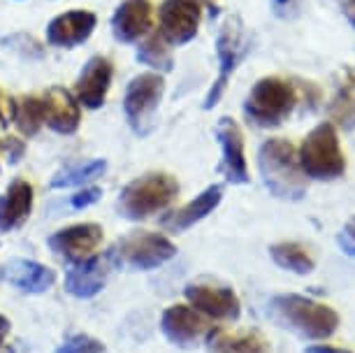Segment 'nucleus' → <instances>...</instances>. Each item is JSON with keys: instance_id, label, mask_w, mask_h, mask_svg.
I'll use <instances>...</instances> for the list:
<instances>
[{"instance_id": "nucleus-28", "label": "nucleus", "mask_w": 355, "mask_h": 353, "mask_svg": "<svg viewBox=\"0 0 355 353\" xmlns=\"http://www.w3.org/2000/svg\"><path fill=\"white\" fill-rule=\"evenodd\" d=\"M56 353H107V349L100 339L84 335V332H77V335H70L65 339V342L58 346Z\"/></svg>"}, {"instance_id": "nucleus-1", "label": "nucleus", "mask_w": 355, "mask_h": 353, "mask_svg": "<svg viewBox=\"0 0 355 353\" xmlns=\"http://www.w3.org/2000/svg\"><path fill=\"white\" fill-rule=\"evenodd\" d=\"M270 316L304 339H327L339 328V314L332 307L297 293L272 298Z\"/></svg>"}, {"instance_id": "nucleus-24", "label": "nucleus", "mask_w": 355, "mask_h": 353, "mask_svg": "<svg viewBox=\"0 0 355 353\" xmlns=\"http://www.w3.org/2000/svg\"><path fill=\"white\" fill-rule=\"evenodd\" d=\"M270 256L272 261L295 275H311L316 263H313L311 254L306 251V246L297 242H279L270 246Z\"/></svg>"}, {"instance_id": "nucleus-23", "label": "nucleus", "mask_w": 355, "mask_h": 353, "mask_svg": "<svg viewBox=\"0 0 355 353\" xmlns=\"http://www.w3.org/2000/svg\"><path fill=\"white\" fill-rule=\"evenodd\" d=\"M327 112L334 126L344 130H355V65H346L339 72Z\"/></svg>"}, {"instance_id": "nucleus-20", "label": "nucleus", "mask_w": 355, "mask_h": 353, "mask_svg": "<svg viewBox=\"0 0 355 353\" xmlns=\"http://www.w3.org/2000/svg\"><path fill=\"white\" fill-rule=\"evenodd\" d=\"M35 191L26 179H15L0 198V235L15 232L28 221Z\"/></svg>"}, {"instance_id": "nucleus-11", "label": "nucleus", "mask_w": 355, "mask_h": 353, "mask_svg": "<svg viewBox=\"0 0 355 353\" xmlns=\"http://www.w3.org/2000/svg\"><path fill=\"white\" fill-rule=\"evenodd\" d=\"M186 300L196 311H200L207 318H216V321H237L242 314V304L239 298L234 295L232 289L214 284H189L186 286Z\"/></svg>"}, {"instance_id": "nucleus-17", "label": "nucleus", "mask_w": 355, "mask_h": 353, "mask_svg": "<svg viewBox=\"0 0 355 353\" xmlns=\"http://www.w3.org/2000/svg\"><path fill=\"white\" fill-rule=\"evenodd\" d=\"M153 8L149 0H123L112 17V33L119 42H139L151 31Z\"/></svg>"}, {"instance_id": "nucleus-14", "label": "nucleus", "mask_w": 355, "mask_h": 353, "mask_svg": "<svg viewBox=\"0 0 355 353\" xmlns=\"http://www.w3.org/2000/svg\"><path fill=\"white\" fill-rule=\"evenodd\" d=\"M112 77H114V65L110 58L93 56L77 77V84H75L77 103L86 110L103 107L107 93H110V86H112Z\"/></svg>"}, {"instance_id": "nucleus-38", "label": "nucleus", "mask_w": 355, "mask_h": 353, "mask_svg": "<svg viewBox=\"0 0 355 353\" xmlns=\"http://www.w3.org/2000/svg\"><path fill=\"white\" fill-rule=\"evenodd\" d=\"M8 353H15V351H12V349H10V351H8Z\"/></svg>"}, {"instance_id": "nucleus-35", "label": "nucleus", "mask_w": 355, "mask_h": 353, "mask_svg": "<svg viewBox=\"0 0 355 353\" xmlns=\"http://www.w3.org/2000/svg\"><path fill=\"white\" fill-rule=\"evenodd\" d=\"M8 126V114H5V100H3V93H0V128Z\"/></svg>"}, {"instance_id": "nucleus-27", "label": "nucleus", "mask_w": 355, "mask_h": 353, "mask_svg": "<svg viewBox=\"0 0 355 353\" xmlns=\"http://www.w3.org/2000/svg\"><path fill=\"white\" fill-rule=\"evenodd\" d=\"M137 61L149 65V68L158 72H170L172 70V51L167 42L160 35L146 37L137 49Z\"/></svg>"}, {"instance_id": "nucleus-36", "label": "nucleus", "mask_w": 355, "mask_h": 353, "mask_svg": "<svg viewBox=\"0 0 355 353\" xmlns=\"http://www.w3.org/2000/svg\"><path fill=\"white\" fill-rule=\"evenodd\" d=\"M344 232H346L348 237H353V239H355V218H351V221H348V225H346V230H344Z\"/></svg>"}, {"instance_id": "nucleus-16", "label": "nucleus", "mask_w": 355, "mask_h": 353, "mask_svg": "<svg viewBox=\"0 0 355 353\" xmlns=\"http://www.w3.org/2000/svg\"><path fill=\"white\" fill-rule=\"evenodd\" d=\"M112 254L98 256L93 254L91 258H86L82 263H75L72 268L65 272V291L75 298L89 300L96 298L100 291L105 289L107 277H110V263Z\"/></svg>"}, {"instance_id": "nucleus-34", "label": "nucleus", "mask_w": 355, "mask_h": 353, "mask_svg": "<svg viewBox=\"0 0 355 353\" xmlns=\"http://www.w3.org/2000/svg\"><path fill=\"white\" fill-rule=\"evenodd\" d=\"M8 332H10V321L0 314V349H3V342H5V337H8Z\"/></svg>"}, {"instance_id": "nucleus-3", "label": "nucleus", "mask_w": 355, "mask_h": 353, "mask_svg": "<svg viewBox=\"0 0 355 353\" xmlns=\"http://www.w3.org/2000/svg\"><path fill=\"white\" fill-rule=\"evenodd\" d=\"M179 196L177 179L167 172H146L132 179L119 196V214L130 221H142L167 209Z\"/></svg>"}, {"instance_id": "nucleus-15", "label": "nucleus", "mask_w": 355, "mask_h": 353, "mask_svg": "<svg viewBox=\"0 0 355 353\" xmlns=\"http://www.w3.org/2000/svg\"><path fill=\"white\" fill-rule=\"evenodd\" d=\"M98 19L89 10H70L58 15L46 26V42L58 49H75L84 44L96 31Z\"/></svg>"}, {"instance_id": "nucleus-8", "label": "nucleus", "mask_w": 355, "mask_h": 353, "mask_svg": "<svg viewBox=\"0 0 355 353\" xmlns=\"http://www.w3.org/2000/svg\"><path fill=\"white\" fill-rule=\"evenodd\" d=\"M244 51H246V46H244V35H242V24H239V19H227L218 33V40H216V56H218V65H220L218 79L214 82L209 93H207L205 110H211L220 100L234 68H237V63L242 61Z\"/></svg>"}, {"instance_id": "nucleus-13", "label": "nucleus", "mask_w": 355, "mask_h": 353, "mask_svg": "<svg viewBox=\"0 0 355 353\" xmlns=\"http://www.w3.org/2000/svg\"><path fill=\"white\" fill-rule=\"evenodd\" d=\"M216 137L223 151L220 161V172L230 184H246L249 182V165H246V151H244V135L242 128L234 119H220L216 123Z\"/></svg>"}, {"instance_id": "nucleus-37", "label": "nucleus", "mask_w": 355, "mask_h": 353, "mask_svg": "<svg viewBox=\"0 0 355 353\" xmlns=\"http://www.w3.org/2000/svg\"><path fill=\"white\" fill-rule=\"evenodd\" d=\"M279 5H286V3H291V0H277Z\"/></svg>"}, {"instance_id": "nucleus-18", "label": "nucleus", "mask_w": 355, "mask_h": 353, "mask_svg": "<svg viewBox=\"0 0 355 353\" xmlns=\"http://www.w3.org/2000/svg\"><path fill=\"white\" fill-rule=\"evenodd\" d=\"M44 103V126L61 135H72L82 123V105L63 86H51L42 96Z\"/></svg>"}, {"instance_id": "nucleus-30", "label": "nucleus", "mask_w": 355, "mask_h": 353, "mask_svg": "<svg viewBox=\"0 0 355 353\" xmlns=\"http://www.w3.org/2000/svg\"><path fill=\"white\" fill-rule=\"evenodd\" d=\"M0 149L5 151V154L10 156V161L12 163H17L19 158L24 156V151H26V146L21 139H15V137H5V139H0Z\"/></svg>"}, {"instance_id": "nucleus-10", "label": "nucleus", "mask_w": 355, "mask_h": 353, "mask_svg": "<svg viewBox=\"0 0 355 353\" xmlns=\"http://www.w3.org/2000/svg\"><path fill=\"white\" fill-rule=\"evenodd\" d=\"M200 3L196 0H165L158 10V35L172 46H182L198 35Z\"/></svg>"}, {"instance_id": "nucleus-6", "label": "nucleus", "mask_w": 355, "mask_h": 353, "mask_svg": "<svg viewBox=\"0 0 355 353\" xmlns=\"http://www.w3.org/2000/svg\"><path fill=\"white\" fill-rule=\"evenodd\" d=\"M165 93V79L160 72H142L125 89L123 112L130 128L137 135H149L156 123V112Z\"/></svg>"}, {"instance_id": "nucleus-7", "label": "nucleus", "mask_w": 355, "mask_h": 353, "mask_svg": "<svg viewBox=\"0 0 355 353\" xmlns=\"http://www.w3.org/2000/svg\"><path fill=\"white\" fill-rule=\"evenodd\" d=\"M114 254L132 270H156L177 256V246L160 232L139 230L121 239Z\"/></svg>"}, {"instance_id": "nucleus-29", "label": "nucleus", "mask_w": 355, "mask_h": 353, "mask_svg": "<svg viewBox=\"0 0 355 353\" xmlns=\"http://www.w3.org/2000/svg\"><path fill=\"white\" fill-rule=\"evenodd\" d=\"M100 196H103V191H100L98 186H89V189H84V191H77L75 196H72L70 205L75 209H86V207H91V205H96Z\"/></svg>"}, {"instance_id": "nucleus-22", "label": "nucleus", "mask_w": 355, "mask_h": 353, "mask_svg": "<svg viewBox=\"0 0 355 353\" xmlns=\"http://www.w3.org/2000/svg\"><path fill=\"white\" fill-rule=\"evenodd\" d=\"M209 353H272L270 342L258 330H209Z\"/></svg>"}, {"instance_id": "nucleus-21", "label": "nucleus", "mask_w": 355, "mask_h": 353, "mask_svg": "<svg viewBox=\"0 0 355 353\" xmlns=\"http://www.w3.org/2000/svg\"><path fill=\"white\" fill-rule=\"evenodd\" d=\"M220 200H223V186L214 184V186H209V189H205L200 196L193 198L189 205H184V207H179L177 212L167 214L163 218V225L172 232L189 230L191 225H196L198 221H202L205 216H209L211 212L220 205Z\"/></svg>"}, {"instance_id": "nucleus-12", "label": "nucleus", "mask_w": 355, "mask_h": 353, "mask_svg": "<svg viewBox=\"0 0 355 353\" xmlns=\"http://www.w3.org/2000/svg\"><path fill=\"white\" fill-rule=\"evenodd\" d=\"M100 244H103V225L98 223H75L56 230L49 237L53 254L70 261L72 265L91 258Z\"/></svg>"}, {"instance_id": "nucleus-32", "label": "nucleus", "mask_w": 355, "mask_h": 353, "mask_svg": "<svg viewBox=\"0 0 355 353\" xmlns=\"http://www.w3.org/2000/svg\"><path fill=\"white\" fill-rule=\"evenodd\" d=\"M337 242H339V246H341V251H344V254H348V256H353V258H355V239H353V237H348L346 232H339Z\"/></svg>"}, {"instance_id": "nucleus-39", "label": "nucleus", "mask_w": 355, "mask_h": 353, "mask_svg": "<svg viewBox=\"0 0 355 353\" xmlns=\"http://www.w3.org/2000/svg\"><path fill=\"white\" fill-rule=\"evenodd\" d=\"M196 3H200V0H196Z\"/></svg>"}, {"instance_id": "nucleus-4", "label": "nucleus", "mask_w": 355, "mask_h": 353, "mask_svg": "<svg viewBox=\"0 0 355 353\" xmlns=\"http://www.w3.org/2000/svg\"><path fill=\"white\" fill-rule=\"evenodd\" d=\"M300 168L304 177L316 179V182H334L344 177L346 172V156L339 144L337 126L332 121L318 123L309 135L304 137L302 146L297 151Z\"/></svg>"}, {"instance_id": "nucleus-9", "label": "nucleus", "mask_w": 355, "mask_h": 353, "mask_svg": "<svg viewBox=\"0 0 355 353\" xmlns=\"http://www.w3.org/2000/svg\"><path fill=\"white\" fill-rule=\"evenodd\" d=\"M160 330L179 349H193L209 335L211 325L200 311H196L191 304H172L160 316Z\"/></svg>"}, {"instance_id": "nucleus-5", "label": "nucleus", "mask_w": 355, "mask_h": 353, "mask_svg": "<svg viewBox=\"0 0 355 353\" xmlns=\"http://www.w3.org/2000/svg\"><path fill=\"white\" fill-rule=\"evenodd\" d=\"M297 100V89L288 79L263 77L246 96L244 114L258 128H277L293 114Z\"/></svg>"}, {"instance_id": "nucleus-31", "label": "nucleus", "mask_w": 355, "mask_h": 353, "mask_svg": "<svg viewBox=\"0 0 355 353\" xmlns=\"http://www.w3.org/2000/svg\"><path fill=\"white\" fill-rule=\"evenodd\" d=\"M304 353H353V351L341 349V346H330V344H313L309 349H304Z\"/></svg>"}, {"instance_id": "nucleus-26", "label": "nucleus", "mask_w": 355, "mask_h": 353, "mask_svg": "<svg viewBox=\"0 0 355 353\" xmlns=\"http://www.w3.org/2000/svg\"><path fill=\"white\" fill-rule=\"evenodd\" d=\"M105 170H107V161H103V158H96V161L75 165V168H68V170L58 172V175L51 179V189H70V186H82L86 182H93V179L103 177Z\"/></svg>"}, {"instance_id": "nucleus-25", "label": "nucleus", "mask_w": 355, "mask_h": 353, "mask_svg": "<svg viewBox=\"0 0 355 353\" xmlns=\"http://www.w3.org/2000/svg\"><path fill=\"white\" fill-rule=\"evenodd\" d=\"M10 112L12 119H15V126L26 137L37 135L40 128L44 126V103L37 96H24L15 100L10 105Z\"/></svg>"}, {"instance_id": "nucleus-33", "label": "nucleus", "mask_w": 355, "mask_h": 353, "mask_svg": "<svg viewBox=\"0 0 355 353\" xmlns=\"http://www.w3.org/2000/svg\"><path fill=\"white\" fill-rule=\"evenodd\" d=\"M344 15L351 21V26L355 28V0H344Z\"/></svg>"}, {"instance_id": "nucleus-2", "label": "nucleus", "mask_w": 355, "mask_h": 353, "mask_svg": "<svg viewBox=\"0 0 355 353\" xmlns=\"http://www.w3.org/2000/svg\"><path fill=\"white\" fill-rule=\"evenodd\" d=\"M258 168L265 189L274 198L300 200L306 193V177L300 168L297 149L288 139H267L258 151Z\"/></svg>"}, {"instance_id": "nucleus-19", "label": "nucleus", "mask_w": 355, "mask_h": 353, "mask_svg": "<svg viewBox=\"0 0 355 353\" xmlns=\"http://www.w3.org/2000/svg\"><path fill=\"white\" fill-rule=\"evenodd\" d=\"M3 279L17 291L40 295L46 293L56 284V272L37 261H26V258H15V261L3 265Z\"/></svg>"}]
</instances>
